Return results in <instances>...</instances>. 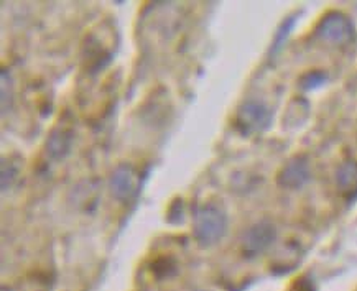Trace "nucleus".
Listing matches in <instances>:
<instances>
[{
  "mask_svg": "<svg viewBox=\"0 0 357 291\" xmlns=\"http://www.w3.org/2000/svg\"><path fill=\"white\" fill-rule=\"evenodd\" d=\"M198 291H206V290H198Z\"/></svg>",
  "mask_w": 357,
  "mask_h": 291,
  "instance_id": "ddd939ff",
  "label": "nucleus"
},
{
  "mask_svg": "<svg viewBox=\"0 0 357 291\" xmlns=\"http://www.w3.org/2000/svg\"><path fill=\"white\" fill-rule=\"evenodd\" d=\"M0 91H2V116H6L13 106V83L10 72L6 68L0 72Z\"/></svg>",
  "mask_w": 357,
  "mask_h": 291,
  "instance_id": "9d476101",
  "label": "nucleus"
},
{
  "mask_svg": "<svg viewBox=\"0 0 357 291\" xmlns=\"http://www.w3.org/2000/svg\"><path fill=\"white\" fill-rule=\"evenodd\" d=\"M234 124L236 129L245 137L260 135L272 124V111L262 101L250 99L237 109Z\"/></svg>",
  "mask_w": 357,
  "mask_h": 291,
  "instance_id": "f03ea898",
  "label": "nucleus"
},
{
  "mask_svg": "<svg viewBox=\"0 0 357 291\" xmlns=\"http://www.w3.org/2000/svg\"><path fill=\"white\" fill-rule=\"evenodd\" d=\"M73 140H75V135H73V130L68 129V127H56L50 137L47 139V145H45V152L53 162H63L70 155Z\"/></svg>",
  "mask_w": 357,
  "mask_h": 291,
  "instance_id": "0eeeda50",
  "label": "nucleus"
},
{
  "mask_svg": "<svg viewBox=\"0 0 357 291\" xmlns=\"http://www.w3.org/2000/svg\"><path fill=\"white\" fill-rule=\"evenodd\" d=\"M20 178V165L10 158H3L2 168H0V183H2V191L6 193Z\"/></svg>",
  "mask_w": 357,
  "mask_h": 291,
  "instance_id": "1a4fd4ad",
  "label": "nucleus"
},
{
  "mask_svg": "<svg viewBox=\"0 0 357 291\" xmlns=\"http://www.w3.org/2000/svg\"><path fill=\"white\" fill-rule=\"evenodd\" d=\"M277 239V229L272 222L260 221L250 226L241 237V252L247 258H255L272 247Z\"/></svg>",
  "mask_w": 357,
  "mask_h": 291,
  "instance_id": "20e7f679",
  "label": "nucleus"
},
{
  "mask_svg": "<svg viewBox=\"0 0 357 291\" xmlns=\"http://www.w3.org/2000/svg\"><path fill=\"white\" fill-rule=\"evenodd\" d=\"M324 81H326V76H324L323 72H319V71L310 72V74H306L303 79H301V88L306 91L317 89L321 84H324Z\"/></svg>",
  "mask_w": 357,
  "mask_h": 291,
  "instance_id": "9b49d317",
  "label": "nucleus"
},
{
  "mask_svg": "<svg viewBox=\"0 0 357 291\" xmlns=\"http://www.w3.org/2000/svg\"><path fill=\"white\" fill-rule=\"evenodd\" d=\"M311 178V166L306 157H295L278 173L277 183L285 189H301Z\"/></svg>",
  "mask_w": 357,
  "mask_h": 291,
  "instance_id": "423d86ee",
  "label": "nucleus"
},
{
  "mask_svg": "<svg viewBox=\"0 0 357 291\" xmlns=\"http://www.w3.org/2000/svg\"><path fill=\"white\" fill-rule=\"evenodd\" d=\"M2 291H12V288H7V286H3Z\"/></svg>",
  "mask_w": 357,
  "mask_h": 291,
  "instance_id": "f8f14e48",
  "label": "nucleus"
},
{
  "mask_svg": "<svg viewBox=\"0 0 357 291\" xmlns=\"http://www.w3.org/2000/svg\"><path fill=\"white\" fill-rule=\"evenodd\" d=\"M140 189V175L135 166L122 163L112 171L109 178V191L111 196L119 203H129L137 196Z\"/></svg>",
  "mask_w": 357,
  "mask_h": 291,
  "instance_id": "39448f33",
  "label": "nucleus"
},
{
  "mask_svg": "<svg viewBox=\"0 0 357 291\" xmlns=\"http://www.w3.org/2000/svg\"><path fill=\"white\" fill-rule=\"evenodd\" d=\"M229 219L224 207L216 203H204L196 207L193 216V235L199 247L208 249L221 242L227 234Z\"/></svg>",
  "mask_w": 357,
  "mask_h": 291,
  "instance_id": "f257e3e1",
  "label": "nucleus"
},
{
  "mask_svg": "<svg viewBox=\"0 0 357 291\" xmlns=\"http://www.w3.org/2000/svg\"><path fill=\"white\" fill-rule=\"evenodd\" d=\"M336 188L347 201L357 199V162L346 160L336 171Z\"/></svg>",
  "mask_w": 357,
  "mask_h": 291,
  "instance_id": "6e6552de",
  "label": "nucleus"
},
{
  "mask_svg": "<svg viewBox=\"0 0 357 291\" xmlns=\"http://www.w3.org/2000/svg\"><path fill=\"white\" fill-rule=\"evenodd\" d=\"M317 36L331 47H347L354 42L356 29L349 17L341 12H333L319 22Z\"/></svg>",
  "mask_w": 357,
  "mask_h": 291,
  "instance_id": "7ed1b4c3",
  "label": "nucleus"
}]
</instances>
